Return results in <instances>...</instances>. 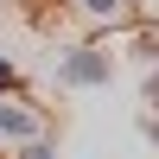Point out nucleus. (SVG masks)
Masks as SVG:
<instances>
[{
	"mask_svg": "<svg viewBox=\"0 0 159 159\" xmlns=\"http://www.w3.org/2000/svg\"><path fill=\"white\" fill-rule=\"evenodd\" d=\"M57 89H108L115 83V51L108 45H96V38H83V45H70V51H57Z\"/></svg>",
	"mask_w": 159,
	"mask_h": 159,
	"instance_id": "obj_1",
	"label": "nucleus"
},
{
	"mask_svg": "<svg viewBox=\"0 0 159 159\" xmlns=\"http://www.w3.org/2000/svg\"><path fill=\"white\" fill-rule=\"evenodd\" d=\"M0 96H19V64L0 51Z\"/></svg>",
	"mask_w": 159,
	"mask_h": 159,
	"instance_id": "obj_5",
	"label": "nucleus"
},
{
	"mask_svg": "<svg viewBox=\"0 0 159 159\" xmlns=\"http://www.w3.org/2000/svg\"><path fill=\"white\" fill-rule=\"evenodd\" d=\"M7 159H57V140H51V134H32V140H19Z\"/></svg>",
	"mask_w": 159,
	"mask_h": 159,
	"instance_id": "obj_4",
	"label": "nucleus"
},
{
	"mask_svg": "<svg viewBox=\"0 0 159 159\" xmlns=\"http://www.w3.org/2000/svg\"><path fill=\"white\" fill-rule=\"evenodd\" d=\"M83 19H96V25H108V32H121L127 19H134V0H70Z\"/></svg>",
	"mask_w": 159,
	"mask_h": 159,
	"instance_id": "obj_3",
	"label": "nucleus"
},
{
	"mask_svg": "<svg viewBox=\"0 0 159 159\" xmlns=\"http://www.w3.org/2000/svg\"><path fill=\"white\" fill-rule=\"evenodd\" d=\"M32 134H45V115L25 108L19 96H0V140H13V147H19V140H32Z\"/></svg>",
	"mask_w": 159,
	"mask_h": 159,
	"instance_id": "obj_2",
	"label": "nucleus"
}]
</instances>
